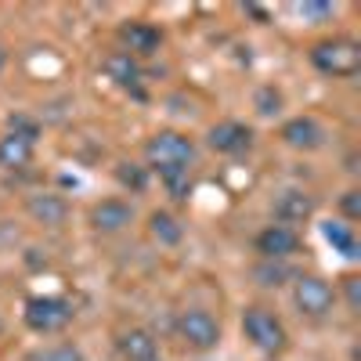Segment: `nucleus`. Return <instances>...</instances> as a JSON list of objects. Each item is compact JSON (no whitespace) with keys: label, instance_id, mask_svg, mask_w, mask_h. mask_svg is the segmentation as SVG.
<instances>
[{"label":"nucleus","instance_id":"obj_7","mask_svg":"<svg viewBox=\"0 0 361 361\" xmlns=\"http://www.w3.org/2000/svg\"><path fill=\"white\" fill-rule=\"evenodd\" d=\"M279 137L289 148H296V152H318V148L325 145V127L318 123L314 116H293V119L282 123Z\"/></svg>","mask_w":361,"mask_h":361},{"label":"nucleus","instance_id":"obj_25","mask_svg":"<svg viewBox=\"0 0 361 361\" xmlns=\"http://www.w3.org/2000/svg\"><path fill=\"white\" fill-rule=\"evenodd\" d=\"M340 214H343L340 221H347V224L361 217V192H357V188H347V192L340 195Z\"/></svg>","mask_w":361,"mask_h":361},{"label":"nucleus","instance_id":"obj_5","mask_svg":"<svg viewBox=\"0 0 361 361\" xmlns=\"http://www.w3.org/2000/svg\"><path fill=\"white\" fill-rule=\"evenodd\" d=\"M22 318H25V325L33 329V333L51 336V333H62V329L73 322V307L66 304V300H58V296H33V300H25Z\"/></svg>","mask_w":361,"mask_h":361},{"label":"nucleus","instance_id":"obj_1","mask_svg":"<svg viewBox=\"0 0 361 361\" xmlns=\"http://www.w3.org/2000/svg\"><path fill=\"white\" fill-rule=\"evenodd\" d=\"M148 170H192L195 163V141L180 130H156L145 141Z\"/></svg>","mask_w":361,"mask_h":361},{"label":"nucleus","instance_id":"obj_10","mask_svg":"<svg viewBox=\"0 0 361 361\" xmlns=\"http://www.w3.org/2000/svg\"><path fill=\"white\" fill-rule=\"evenodd\" d=\"M296 250H300V235H296V228L267 224V228L257 235V253H260L264 260H289Z\"/></svg>","mask_w":361,"mask_h":361},{"label":"nucleus","instance_id":"obj_23","mask_svg":"<svg viewBox=\"0 0 361 361\" xmlns=\"http://www.w3.org/2000/svg\"><path fill=\"white\" fill-rule=\"evenodd\" d=\"M257 279H260V286H282L286 279H289V267L282 264V260H264L260 267H257Z\"/></svg>","mask_w":361,"mask_h":361},{"label":"nucleus","instance_id":"obj_11","mask_svg":"<svg viewBox=\"0 0 361 361\" xmlns=\"http://www.w3.org/2000/svg\"><path fill=\"white\" fill-rule=\"evenodd\" d=\"M311 214H314V195L304 192V188H286V192L275 199V221L286 224V228L311 221Z\"/></svg>","mask_w":361,"mask_h":361},{"label":"nucleus","instance_id":"obj_12","mask_svg":"<svg viewBox=\"0 0 361 361\" xmlns=\"http://www.w3.org/2000/svg\"><path fill=\"white\" fill-rule=\"evenodd\" d=\"M119 40H123V51L130 58H148V54H156L163 47V33L148 22H127L123 29H119Z\"/></svg>","mask_w":361,"mask_h":361},{"label":"nucleus","instance_id":"obj_28","mask_svg":"<svg viewBox=\"0 0 361 361\" xmlns=\"http://www.w3.org/2000/svg\"><path fill=\"white\" fill-rule=\"evenodd\" d=\"M4 66H8V51L0 47V73H4Z\"/></svg>","mask_w":361,"mask_h":361},{"label":"nucleus","instance_id":"obj_2","mask_svg":"<svg viewBox=\"0 0 361 361\" xmlns=\"http://www.w3.org/2000/svg\"><path fill=\"white\" fill-rule=\"evenodd\" d=\"M243 333L267 357H275V354H282L289 347V333H286L282 318L275 311H267V307H257V304L243 311Z\"/></svg>","mask_w":361,"mask_h":361},{"label":"nucleus","instance_id":"obj_18","mask_svg":"<svg viewBox=\"0 0 361 361\" xmlns=\"http://www.w3.org/2000/svg\"><path fill=\"white\" fill-rule=\"evenodd\" d=\"M322 235H325V243L333 246V250H340L343 257H350V260L361 257L357 253V238H354V224H347V221H325L322 224Z\"/></svg>","mask_w":361,"mask_h":361},{"label":"nucleus","instance_id":"obj_22","mask_svg":"<svg viewBox=\"0 0 361 361\" xmlns=\"http://www.w3.org/2000/svg\"><path fill=\"white\" fill-rule=\"evenodd\" d=\"M8 134H15V137H22V141H29V145H37V137H40V123H37L33 116L15 112V116L8 119Z\"/></svg>","mask_w":361,"mask_h":361},{"label":"nucleus","instance_id":"obj_3","mask_svg":"<svg viewBox=\"0 0 361 361\" xmlns=\"http://www.w3.org/2000/svg\"><path fill=\"white\" fill-rule=\"evenodd\" d=\"M311 66L325 76H354L361 69V47L350 37H333V40H318L311 47Z\"/></svg>","mask_w":361,"mask_h":361},{"label":"nucleus","instance_id":"obj_6","mask_svg":"<svg viewBox=\"0 0 361 361\" xmlns=\"http://www.w3.org/2000/svg\"><path fill=\"white\" fill-rule=\"evenodd\" d=\"M177 336L192 350H214L221 343V322L202 307H188L177 314Z\"/></svg>","mask_w":361,"mask_h":361},{"label":"nucleus","instance_id":"obj_24","mask_svg":"<svg viewBox=\"0 0 361 361\" xmlns=\"http://www.w3.org/2000/svg\"><path fill=\"white\" fill-rule=\"evenodd\" d=\"M257 112L260 116H279L282 112V94L275 87H264L260 94H257Z\"/></svg>","mask_w":361,"mask_h":361},{"label":"nucleus","instance_id":"obj_20","mask_svg":"<svg viewBox=\"0 0 361 361\" xmlns=\"http://www.w3.org/2000/svg\"><path fill=\"white\" fill-rule=\"evenodd\" d=\"M116 180L130 192H145L148 188V166H137V163H119L116 166Z\"/></svg>","mask_w":361,"mask_h":361},{"label":"nucleus","instance_id":"obj_17","mask_svg":"<svg viewBox=\"0 0 361 361\" xmlns=\"http://www.w3.org/2000/svg\"><path fill=\"white\" fill-rule=\"evenodd\" d=\"M33 148L37 145H29L15 134H4L0 137V166L4 170H25L29 163H33Z\"/></svg>","mask_w":361,"mask_h":361},{"label":"nucleus","instance_id":"obj_15","mask_svg":"<svg viewBox=\"0 0 361 361\" xmlns=\"http://www.w3.org/2000/svg\"><path fill=\"white\" fill-rule=\"evenodd\" d=\"M102 69H105V76H109L112 83L127 87V90L141 83V66H137V58H130L127 51H112L105 62H102Z\"/></svg>","mask_w":361,"mask_h":361},{"label":"nucleus","instance_id":"obj_13","mask_svg":"<svg viewBox=\"0 0 361 361\" xmlns=\"http://www.w3.org/2000/svg\"><path fill=\"white\" fill-rule=\"evenodd\" d=\"M25 209H29V217H33L37 224H44V228H62L69 221V202L62 195H54V192L29 195L25 199Z\"/></svg>","mask_w":361,"mask_h":361},{"label":"nucleus","instance_id":"obj_14","mask_svg":"<svg viewBox=\"0 0 361 361\" xmlns=\"http://www.w3.org/2000/svg\"><path fill=\"white\" fill-rule=\"evenodd\" d=\"M116 347L123 361H159V343L148 329H123L116 336Z\"/></svg>","mask_w":361,"mask_h":361},{"label":"nucleus","instance_id":"obj_9","mask_svg":"<svg viewBox=\"0 0 361 361\" xmlns=\"http://www.w3.org/2000/svg\"><path fill=\"white\" fill-rule=\"evenodd\" d=\"M130 221H134V206L127 199H102L90 206V228L102 235L123 231V228H130Z\"/></svg>","mask_w":361,"mask_h":361},{"label":"nucleus","instance_id":"obj_19","mask_svg":"<svg viewBox=\"0 0 361 361\" xmlns=\"http://www.w3.org/2000/svg\"><path fill=\"white\" fill-rule=\"evenodd\" d=\"M156 173H159L163 188L173 202H188V195H192V173L188 170H156Z\"/></svg>","mask_w":361,"mask_h":361},{"label":"nucleus","instance_id":"obj_26","mask_svg":"<svg viewBox=\"0 0 361 361\" xmlns=\"http://www.w3.org/2000/svg\"><path fill=\"white\" fill-rule=\"evenodd\" d=\"M361 279L357 275H343V293H347V304H350V311H361Z\"/></svg>","mask_w":361,"mask_h":361},{"label":"nucleus","instance_id":"obj_16","mask_svg":"<svg viewBox=\"0 0 361 361\" xmlns=\"http://www.w3.org/2000/svg\"><path fill=\"white\" fill-rule=\"evenodd\" d=\"M148 235H152L159 246H180V238H185V224H180L170 209H156V214L148 217Z\"/></svg>","mask_w":361,"mask_h":361},{"label":"nucleus","instance_id":"obj_27","mask_svg":"<svg viewBox=\"0 0 361 361\" xmlns=\"http://www.w3.org/2000/svg\"><path fill=\"white\" fill-rule=\"evenodd\" d=\"M296 11L307 15V18H329V15H333V4H300Z\"/></svg>","mask_w":361,"mask_h":361},{"label":"nucleus","instance_id":"obj_8","mask_svg":"<svg viewBox=\"0 0 361 361\" xmlns=\"http://www.w3.org/2000/svg\"><path fill=\"white\" fill-rule=\"evenodd\" d=\"M206 145L214 148V152H221V156H238V152H246V148L253 145V130L246 123H238V119H221V123L209 127Z\"/></svg>","mask_w":361,"mask_h":361},{"label":"nucleus","instance_id":"obj_4","mask_svg":"<svg viewBox=\"0 0 361 361\" xmlns=\"http://www.w3.org/2000/svg\"><path fill=\"white\" fill-rule=\"evenodd\" d=\"M293 304L304 318H314L322 322L329 311L336 307V289L329 286L322 275H296L293 282Z\"/></svg>","mask_w":361,"mask_h":361},{"label":"nucleus","instance_id":"obj_21","mask_svg":"<svg viewBox=\"0 0 361 361\" xmlns=\"http://www.w3.org/2000/svg\"><path fill=\"white\" fill-rule=\"evenodd\" d=\"M29 361H83V350L73 347V343H54V347H44V350H33Z\"/></svg>","mask_w":361,"mask_h":361}]
</instances>
